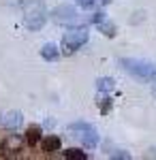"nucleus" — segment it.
<instances>
[{
  "instance_id": "10",
  "label": "nucleus",
  "mask_w": 156,
  "mask_h": 160,
  "mask_svg": "<svg viewBox=\"0 0 156 160\" xmlns=\"http://www.w3.org/2000/svg\"><path fill=\"white\" fill-rule=\"evenodd\" d=\"M81 9H88V11H92V9H103L105 4L109 2H113V0H75Z\"/></svg>"
},
{
  "instance_id": "1",
  "label": "nucleus",
  "mask_w": 156,
  "mask_h": 160,
  "mask_svg": "<svg viewBox=\"0 0 156 160\" xmlns=\"http://www.w3.org/2000/svg\"><path fill=\"white\" fill-rule=\"evenodd\" d=\"M120 64L124 66L126 73H131L133 77L141 79V81H154L156 79V64L148 60H137V58H122Z\"/></svg>"
},
{
  "instance_id": "12",
  "label": "nucleus",
  "mask_w": 156,
  "mask_h": 160,
  "mask_svg": "<svg viewBox=\"0 0 156 160\" xmlns=\"http://www.w3.org/2000/svg\"><path fill=\"white\" fill-rule=\"evenodd\" d=\"M96 88H98V92H111L116 88V81L111 77H101V79H96Z\"/></svg>"
},
{
  "instance_id": "3",
  "label": "nucleus",
  "mask_w": 156,
  "mask_h": 160,
  "mask_svg": "<svg viewBox=\"0 0 156 160\" xmlns=\"http://www.w3.org/2000/svg\"><path fill=\"white\" fill-rule=\"evenodd\" d=\"M69 130L73 132V137H75L77 141L84 143L86 149H94L96 145H98V132H96V128L92 126V124L73 122V124H69Z\"/></svg>"
},
{
  "instance_id": "6",
  "label": "nucleus",
  "mask_w": 156,
  "mask_h": 160,
  "mask_svg": "<svg viewBox=\"0 0 156 160\" xmlns=\"http://www.w3.org/2000/svg\"><path fill=\"white\" fill-rule=\"evenodd\" d=\"M22 120H24V115H22V111H7L2 118H0V126L2 128H7V130H15L19 124H22Z\"/></svg>"
},
{
  "instance_id": "14",
  "label": "nucleus",
  "mask_w": 156,
  "mask_h": 160,
  "mask_svg": "<svg viewBox=\"0 0 156 160\" xmlns=\"http://www.w3.org/2000/svg\"><path fill=\"white\" fill-rule=\"evenodd\" d=\"M98 109H101V113H109L111 111V98H107V96L98 98Z\"/></svg>"
},
{
  "instance_id": "5",
  "label": "nucleus",
  "mask_w": 156,
  "mask_h": 160,
  "mask_svg": "<svg viewBox=\"0 0 156 160\" xmlns=\"http://www.w3.org/2000/svg\"><path fill=\"white\" fill-rule=\"evenodd\" d=\"M24 22L30 30H41L43 24L47 22V11H45V7H43V4H34L32 9H28Z\"/></svg>"
},
{
  "instance_id": "8",
  "label": "nucleus",
  "mask_w": 156,
  "mask_h": 160,
  "mask_svg": "<svg viewBox=\"0 0 156 160\" xmlns=\"http://www.w3.org/2000/svg\"><path fill=\"white\" fill-rule=\"evenodd\" d=\"M58 56H60V51H58V47H56L54 43H45V45L41 47V58H43V60L51 62V60H56Z\"/></svg>"
},
{
  "instance_id": "4",
  "label": "nucleus",
  "mask_w": 156,
  "mask_h": 160,
  "mask_svg": "<svg viewBox=\"0 0 156 160\" xmlns=\"http://www.w3.org/2000/svg\"><path fill=\"white\" fill-rule=\"evenodd\" d=\"M88 30L86 28H75V30H69L64 37H62V51L64 53H73V51L81 49L86 43H88Z\"/></svg>"
},
{
  "instance_id": "13",
  "label": "nucleus",
  "mask_w": 156,
  "mask_h": 160,
  "mask_svg": "<svg viewBox=\"0 0 156 160\" xmlns=\"http://www.w3.org/2000/svg\"><path fill=\"white\" fill-rule=\"evenodd\" d=\"M64 156H66L69 160H86V158H88V154L81 152V149H66Z\"/></svg>"
},
{
  "instance_id": "11",
  "label": "nucleus",
  "mask_w": 156,
  "mask_h": 160,
  "mask_svg": "<svg viewBox=\"0 0 156 160\" xmlns=\"http://www.w3.org/2000/svg\"><path fill=\"white\" fill-rule=\"evenodd\" d=\"M41 141V126H30L26 130V143L28 145H36Z\"/></svg>"
},
{
  "instance_id": "9",
  "label": "nucleus",
  "mask_w": 156,
  "mask_h": 160,
  "mask_svg": "<svg viewBox=\"0 0 156 160\" xmlns=\"http://www.w3.org/2000/svg\"><path fill=\"white\" fill-rule=\"evenodd\" d=\"M96 26H98V30H101L105 37H109V38L116 37V24H113V22H109L107 17H103L101 22H96Z\"/></svg>"
},
{
  "instance_id": "7",
  "label": "nucleus",
  "mask_w": 156,
  "mask_h": 160,
  "mask_svg": "<svg viewBox=\"0 0 156 160\" xmlns=\"http://www.w3.org/2000/svg\"><path fill=\"white\" fill-rule=\"evenodd\" d=\"M39 143H41V149H43V152H47V154L56 152V149H60V145H62L60 139H58L56 135H47L45 139H41Z\"/></svg>"
},
{
  "instance_id": "2",
  "label": "nucleus",
  "mask_w": 156,
  "mask_h": 160,
  "mask_svg": "<svg viewBox=\"0 0 156 160\" xmlns=\"http://www.w3.org/2000/svg\"><path fill=\"white\" fill-rule=\"evenodd\" d=\"M51 19H54L56 24L71 26V28H81V26H86L88 22H92L90 17L79 15V13H77V9H73V7H69V4L56 7V9L51 11Z\"/></svg>"
},
{
  "instance_id": "15",
  "label": "nucleus",
  "mask_w": 156,
  "mask_h": 160,
  "mask_svg": "<svg viewBox=\"0 0 156 160\" xmlns=\"http://www.w3.org/2000/svg\"><path fill=\"white\" fill-rule=\"evenodd\" d=\"M111 156H113V158H124V160L131 158V154H128V152H122V149H120V152H116V154H111Z\"/></svg>"
}]
</instances>
